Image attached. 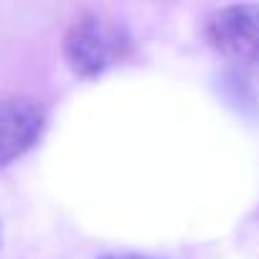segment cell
I'll return each mask as SVG.
<instances>
[{"instance_id":"obj_1","label":"cell","mask_w":259,"mask_h":259,"mask_svg":"<svg viewBox=\"0 0 259 259\" xmlns=\"http://www.w3.org/2000/svg\"><path fill=\"white\" fill-rule=\"evenodd\" d=\"M124 38L114 26L97 16H81L64 36V59L74 74L89 79L99 76L124 49Z\"/></svg>"},{"instance_id":"obj_2","label":"cell","mask_w":259,"mask_h":259,"mask_svg":"<svg viewBox=\"0 0 259 259\" xmlns=\"http://www.w3.org/2000/svg\"><path fill=\"white\" fill-rule=\"evenodd\" d=\"M206 36L219 54L259 74V6H226L216 11Z\"/></svg>"},{"instance_id":"obj_3","label":"cell","mask_w":259,"mask_h":259,"mask_svg":"<svg viewBox=\"0 0 259 259\" xmlns=\"http://www.w3.org/2000/svg\"><path fill=\"white\" fill-rule=\"evenodd\" d=\"M46 127V112L33 97H0V168L26 155Z\"/></svg>"},{"instance_id":"obj_4","label":"cell","mask_w":259,"mask_h":259,"mask_svg":"<svg viewBox=\"0 0 259 259\" xmlns=\"http://www.w3.org/2000/svg\"><path fill=\"white\" fill-rule=\"evenodd\" d=\"M102 259H155V256H143V254H109Z\"/></svg>"},{"instance_id":"obj_5","label":"cell","mask_w":259,"mask_h":259,"mask_svg":"<svg viewBox=\"0 0 259 259\" xmlns=\"http://www.w3.org/2000/svg\"><path fill=\"white\" fill-rule=\"evenodd\" d=\"M0 241H3V224H0Z\"/></svg>"}]
</instances>
